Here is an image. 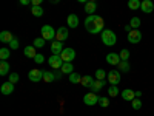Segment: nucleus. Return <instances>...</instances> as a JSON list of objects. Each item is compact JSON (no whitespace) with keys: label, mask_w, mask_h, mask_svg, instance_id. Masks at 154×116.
Instances as JSON below:
<instances>
[{"label":"nucleus","mask_w":154,"mask_h":116,"mask_svg":"<svg viewBox=\"0 0 154 116\" xmlns=\"http://www.w3.org/2000/svg\"><path fill=\"white\" fill-rule=\"evenodd\" d=\"M103 19H102L100 16H88L85 19V28L89 34H102V31H103Z\"/></svg>","instance_id":"1"},{"label":"nucleus","mask_w":154,"mask_h":116,"mask_svg":"<svg viewBox=\"0 0 154 116\" xmlns=\"http://www.w3.org/2000/svg\"><path fill=\"white\" fill-rule=\"evenodd\" d=\"M100 37H102V42H103L106 47H114L116 42H117V36H116V33L111 31V30H103L102 34H100Z\"/></svg>","instance_id":"2"},{"label":"nucleus","mask_w":154,"mask_h":116,"mask_svg":"<svg viewBox=\"0 0 154 116\" xmlns=\"http://www.w3.org/2000/svg\"><path fill=\"white\" fill-rule=\"evenodd\" d=\"M40 33H42V37L45 40H56V30L51 25H43Z\"/></svg>","instance_id":"3"},{"label":"nucleus","mask_w":154,"mask_h":116,"mask_svg":"<svg viewBox=\"0 0 154 116\" xmlns=\"http://www.w3.org/2000/svg\"><path fill=\"white\" fill-rule=\"evenodd\" d=\"M63 63H65V62H63V59L59 54H53L51 57H48V65L53 70H60Z\"/></svg>","instance_id":"4"},{"label":"nucleus","mask_w":154,"mask_h":116,"mask_svg":"<svg viewBox=\"0 0 154 116\" xmlns=\"http://www.w3.org/2000/svg\"><path fill=\"white\" fill-rule=\"evenodd\" d=\"M99 98L100 96H97L94 92H89L83 96V104L85 105H96V104H99Z\"/></svg>","instance_id":"5"},{"label":"nucleus","mask_w":154,"mask_h":116,"mask_svg":"<svg viewBox=\"0 0 154 116\" xmlns=\"http://www.w3.org/2000/svg\"><path fill=\"white\" fill-rule=\"evenodd\" d=\"M126 39H128L130 44H139L140 40H142V33H140L139 30H131L130 33H128Z\"/></svg>","instance_id":"6"},{"label":"nucleus","mask_w":154,"mask_h":116,"mask_svg":"<svg viewBox=\"0 0 154 116\" xmlns=\"http://www.w3.org/2000/svg\"><path fill=\"white\" fill-rule=\"evenodd\" d=\"M60 57L63 59V62H72L74 59H75V51L72 50V48H65L62 51V54H60Z\"/></svg>","instance_id":"7"},{"label":"nucleus","mask_w":154,"mask_h":116,"mask_svg":"<svg viewBox=\"0 0 154 116\" xmlns=\"http://www.w3.org/2000/svg\"><path fill=\"white\" fill-rule=\"evenodd\" d=\"M28 79L31 82H40V81H43V70H31L28 73Z\"/></svg>","instance_id":"8"},{"label":"nucleus","mask_w":154,"mask_h":116,"mask_svg":"<svg viewBox=\"0 0 154 116\" xmlns=\"http://www.w3.org/2000/svg\"><path fill=\"white\" fill-rule=\"evenodd\" d=\"M68 36H69L68 27H60V28L56 31V40L63 42V40H66V39H68Z\"/></svg>","instance_id":"9"},{"label":"nucleus","mask_w":154,"mask_h":116,"mask_svg":"<svg viewBox=\"0 0 154 116\" xmlns=\"http://www.w3.org/2000/svg\"><path fill=\"white\" fill-rule=\"evenodd\" d=\"M106 77H108V82H109L111 85H117V84H120V71H119V70H112V71H109Z\"/></svg>","instance_id":"10"},{"label":"nucleus","mask_w":154,"mask_h":116,"mask_svg":"<svg viewBox=\"0 0 154 116\" xmlns=\"http://www.w3.org/2000/svg\"><path fill=\"white\" fill-rule=\"evenodd\" d=\"M140 11H143L145 14L154 12V3L151 2V0H142V3H140Z\"/></svg>","instance_id":"11"},{"label":"nucleus","mask_w":154,"mask_h":116,"mask_svg":"<svg viewBox=\"0 0 154 116\" xmlns=\"http://www.w3.org/2000/svg\"><path fill=\"white\" fill-rule=\"evenodd\" d=\"M0 92H2V95H5V96H9V95H12V92H14V84L12 82H5V84H2V87H0Z\"/></svg>","instance_id":"12"},{"label":"nucleus","mask_w":154,"mask_h":116,"mask_svg":"<svg viewBox=\"0 0 154 116\" xmlns=\"http://www.w3.org/2000/svg\"><path fill=\"white\" fill-rule=\"evenodd\" d=\"M120 56L117 54V53H108L106 54V62L109 63V65H116V67H117L119 65V63H120Z\"/></svg>","instance_id":"13"},{"label":"nucleus","mask_w":154,"mask_h":116,"mask_svg":"<svg viewBox=\"0 0 154 116\" xmlns=\"http://www.w3.org/2000/svg\"><path fill=\"white\" fill-rule=\"evenodd\" d=\"M51 53H53V54H62V51L63 50H65V48H63V44L62 42H59V40H53V44H51Z\"/></svg>","instance_id":"14"},{"label":"nucleus","mask_w":154,"mask_h":116,"mask_svg":"<svg viewBox=\"0 0 154 116\" xmlns=\"http://www.w3.org/2000/svg\"><path fill=\"white\" fill-rule=\"evenodd\" d=\"M120 96H122V99H123V101L131 102V101L136 98V92H133V90H130V88H125V90H122Z\"/></svg>","instance_id":"15"},{"label":"nucleus","mask_w":154,"mask_h":116,"mask_svg":"<svg viewBox=\"0 0 154 116\" xmlns=\"http://www.w3.org/2000/svg\"><path fill=\"white\" fill-rule=\"evenodd\" d=\"M66 23H68V28H77L79 27V17L75 14H69L66 17Z\"/></svg>","instance_id":"16"},{"label":"nucleus","mask_w":154,"mask_h":116,"mask_svg":"<svg viewBox=\"0 0 154 116\" xmlns=\"http://www.w3.org/2000/svg\"><path fill=\"white\" fill-rule=\"evenodd\" d=\"M105 84H106V81H99V79H96V81L91 84V87H89V88H91V92H94V93H99L100 90L105 87Z\"/></svg>","instance_id":"17"},{"label":"nucleus","mask_w":154,"mask_h":116,"mask_svg":"<svg viewBox=\"0 0 154 116\" xmlns=\"http://www.w3.org/2000/svg\"><path fill=\"white\" fill-rule=\"evenodd\" d=\"M9 70H11V67H9V62L8 60H2V62H0V76L9 74Z\"/></svg>","instance_id":"18"},{"label":"nucleus","mask_w":154,"mask_h":116,"mask_svg":"<svg viewBox=\"0 0 154 116\" xmlns=\"http://www.w3.org/2000/svg\"><path fill=\"white\" fill-rule=\"evenodd\" d=\"M96 9H97V3L96 2H86L85 3V11L88 12L89 16L96 14Z\"/></svg>","instance_id":"19"},{"label":"nucleus","mask_w":154,"mask_h":116,"mask_svg":"<svg viewBox=\"0 0 154 116\" xmlns=\"http://www.w3.org/2000/svg\"><path fill=\"white\" fill-rule=\"evenodd\" d=\"M23 54L26 56V57H29V59H34L35 57V47L34 45H29V47H25V50H23Z\"/></svg>","instance_id":"20"},{"label":"nucleus","mask_w":154,"mask_h":116,"mask_svg":"<svg viewBox=\"0 0 154 116\" xmlns=\"http://www.w3.org/2000/svg\"><path fill=\"white\" fill-rule=\"evenodd\" d=\"M12 39H14V36H12L9 31H2L0 33V42H3V44H9Z\"/></svg>","instance_id":"21"},{"label":"nucleus","mask_w":154,"mask_h":116,"mask_svg":"<svg viewBox=\"0 0 154 116\" xmlns=\"http://www.w3.org/2000/svg\"><path fill=\"white\" fill-rule=\"evenodd\" d=\"M43 81H45L46 84H51V82H54V81H56L54 71H46V70H43Z\"/></svg>","instance_id":"22"},{"label":"nucleus","mask_w":154,"mask_h":116,"mask_svg":"<svg viewBox=\"0 0 154 116\" xmlns=\"http://www.w3.org/2000/svg\"><path fill=\"white\" fill-rule=\"evenodd\" d=\"M62 73L63 74H71V73H74V67H72V62H65L62 65Z\"/></svg>","instance_id":"23"},{"label":"nucleus","mask_w":154,"mask_h":116,"mask_svg":"<svg viewBox=\"0 0 154 116\" xmlns=\"http://www.w3.org/2000/svg\"><path fill=\"white\" fill-rule=\"evenodd\" d=\"M117 68H119L120 73H128V71L131 70V67H130V63H128V60H120V63L117 65Z\"/></svg>","instance_id":"24"},{"label":"nucleus","mask_w":154,"mask_h":116,"mask_svg":"<svg viewBox=\"0 0 154 116\" xmlns=\"http://www.w3.org/2000/svg\"><path fill=\"white\" fill-rule=\"evenodd\" d=\"M140 3H142V0H128V8L131 11L140 9Z\"/></svg>","instance_id":"25"},{"label":"nucleus","mask_w":154,"mask_h":116,"mask_svg":"<svg viewBox=\"0 0 154 116\" xmlns=\"http://www.w3.org/2000/svg\"><path fill=\"white\" fill-rule=\"evenodd\" d=\"M31 12H32L34 17H42L45 11H43V8H42L40 5H37V6H32V8H31Z\"/></svg>","instance_id":"26"},{"label":"nucleus","mask_w":154,"mask_h":116,"mask_svg":"<svg viewBox=\"0 0 154 116\" xmlns=\"http://www.w3.org/2000/svg\"><path fill=\"white\" fill-rule=\"evenodd\" d=\"M94 82V79H93V76H82V81H80V84L83 85V87H91V84Z\"/></svg>","instance_id":"27"},{"label":"nucleus","mask_w":154,"mask_h":116,"mask_svg":"<svg viewBox=\"0 0 154 116\" xmlns=\"http://www.w3.org/2000/svg\"><path fill=\"white\" fill-rule=\"evenodd\" d=\"M119 88H117V85H109L108 87V96L109 98H116V96H119Z\"/></svg>","instance_id":"28"},{"label":"nucleus","mask_w":154,"mask_h":116,"mask_svg":"<svg viewBox=\"0 0 154 116\" xmlns=\"http://www.w3.org/2000/svg\"><path fill=\"white\" fill-rule=\"evenodd\" d=\"M80 81H82V76L79 74V73H71L69 74V82L71 84H80Z\"/></svg>","instance_id":"29"},{"label":"nucleus","mask_w":154,"mask_h":116,"mask_svg":"<svg viewBox=\"0 0 154 116\" xmlns=\"http://www.w3.org/2000/svg\"><path fill=\"white\" fill-rule=\"evenodd\" d=\"M140 23H142V20H140L139 17H133V19L130 20V27H131L133 30H139Z\"/></svg>","instance_id":"30"},{"label":"nucleus","mask_w":154,"mask_h":116,"mask_svg":"<svg viewBox=\"0 0 154 116\" xmlns=\"http://www.w3.org/2000/svg\"><path fill=\"white\" fill-rule=\"evenodd\" d=\"M45 44H46V40H45L43 37H37V39H34V44H32V45H34L35 48H43Z\"/></svg>","instance_id":"31"},{"label":"nucleus","mask_w":154,"mask_h":116,"mask_svg":"<svg viewBox=\"0 0 154 116\" xmlns=\"http://www.w3.org/2000/svg\"><path fill=\"white\" fill-rule=\"evenodd\" d=\"M106 71L105 70H102V68H99L97 71H96V79H99V81H105L106 79Z\"/></svg>","instance_id":"32"},{"label":"nucleus","mask_w":154,"mask_h":116,"mask_svg":"<svg viewBox=\"0 0 154 116\" xmlns=\"http://www.w3.org/2000/svg\"><path fill=\"white\" fill-rule=\"evenodd\" d=\"M99 105H100V107H103V108H106V107L109 105V99H108V96H100V98H99Z\"/></svg>","instance_id":"33"},{"label":"nucleus","mask_w":154,"mask_h":116,"mask_svg":"<svg viewBox=\"0 0 154 116\" xmlns=\"http://www.w3.org/2000/svg\"><path fill=\"white\" fill-rule=\"evenodd\" d=\"M0 59L2 60H6V59H9V48H0Z\"/></svg>","instance_id":"34"},{"label":"nucleus","mask_w":154,"mask_h":116,"mask_svg":"<svg viewBox=\"0 0 154 116\" xmlns=\"http://www.w3.org/2000/svg\"><path fill=\"white\" fill-rule=\"evenodd\" d=\"M131 104H133V108L134 110H140V108H142V101H140V98H134L131 101Z\"/></svg>","instance_id":"35"},{"label":"nucleus","mask_w":154,"mask_h":116,"mask_svg":"<svg viewBox=\"0 0 154 116\" xmlns=\"http://www.w3.org/2000/svg\"><path fill=\"white\" fill-rule=\"evenodd\" d=\"M120 59L122 60H128V59H130V50H126V48H123L122 51H120Z\"/></svg>","instance_id":"36"},{"label":"nucleus","mask_w":154,"mask_h":116,"mask_svg":"<svg viewBox=\"0 0 154 116\" xmlns=\"http://www.w3.org/2000/svg\"><path fill=\"white\" fill-rule=\"evenodd\" d=\"M19 79H20V76H19L17 73H9V82L17 84V82H19Z\"/></svg>","instance_id":"37"},{"label":"nucleus","mask_w":154,"mask_h":116,"mask_svg":"<svg viewBox=\"0 0 154 116\" xmlns=\"http://www.w3.org/2000/svg\"><path fill=\"white\" fill-rule=\"evenodd\" d=\"M34 62H35V63H43V62H45V56L40 54V53H37L35 57H34Z\"/></svg>","instance_id":"38"},{"label":"nucleus","mask_w":154,"mask_h":116,"mask_svg":"<svg viewBox=\"0 0 154 116\" xmlns=\"http://www.w3.org/2000/svg\"><path fill=\"white\" fill-rule=\"evenodd\" d=\"M9 48L11 50H17L19 48V39H16V37L12 39V40L9 42Z\"/></svg>","instance_id":"39"},{"label":"nucleus","mask_w":154,"mask_h":116,"mask_svg":"<svg viewBox=\"0 0 154 116\" xmlns=\"http://www.w3.org/2000/svg\"><path fill=\"white\" fill-rule=\"evenodd\" d=\"M54 76H56V81H57V79H62V76H63L62 70H59V71L56 70V71H54Z\"/></svg>","instance_id":"40"},{"label":"nucleus","mask_w":154,"mask_h":116,"mask_svg":"<svg viewBox=\"0 0 154 116\" xmlns=\"http://www.w3.org/2000/svg\"><path fill=\"white\" fill-rule=\"evenodd\" d=\"M42 2H43V0H31V3H32V6H37V5H42Z\"/></svg>","instance_id":"41"},{"label":"nucleus","mask_w":154,"mask_h":116,"mask_svg":"<svg viewBox=\"0 0 154 116\" xmlns=\"http://www.w3.org/2000/svg\"><path fill=\"white\" fill-rule=\"evenodd\" d=\"M123 30H125V31H126V33H130V31H131V30H133V28H131V27H130V23H128V25H125V27H123Z\"/></svg>","instance_id":"42"},{"label":"nucleus","mask_w":154,"mask_h":116,"mask_svg":"<svg viewBox=\"0 0 154 116\" xmlns=\"http://www.w3.org/2000/svg\"><path fill=\"white\" fill-rule=\"evenodd\" d=\"M19 2H20L22 5H29V3H31V0H19Z\"/></svg>","instance_id":"43"},{"label":"nucleus","mask_w":154,"mask_h":116,"mask_svg":"<svg viewBox=\"0 0 154 116\" xmlns=\"http://www.w3.org/2000/svg\"><path fill=\"white\" fill-rule=\"evenodd\" d=\"M77 2H79V3H83V5H85L86 2H89V0H77Z\"/></svg>","instance_id":"44"},{"label":"nucleus","mask_w":154,"mask_h":116,"mask_svg":"<svg viewBox=\"0 0 154 116\" xmlns=\"http://www.w3.org/2000/svg\"><path fill=\"white\" fill-rule=\"evenodd\" d=\"M142 96V92H136V98H140Z\"/></svg>","instance_id":"45"},{"label":"nucleus","mask_w":154,"mask_h":116,"mask_svg":"<svg viewBox=\"0 0 154 116\" xmlns=\"http://www.w3.org/2000/svg\"><path fill=\"white\" fill-rule=\"evenodd\" d=\"M49 2H51V3H59L60 0H49Z\"/></svg>","instance_id":"46"},{"label":"nucleus","mask_w":154,"mask_h":116,"mask_svg":"<svg viewBox=\"0 0 154 116\" xmlns=\"http://www.w3.org/2000/svg\"><path fill=\"white\" fill-rule=\"evenodd\" d=\"M89 2H97V0H89Z\"/></svg>","instance_id":"47"},{"label":"nucleus","mask_w":154,"mask_h":116,"mask_svg":"<svg viewBox=\"0 0 154 116\" xmlns=\"http://www.w3.org/2000/svg\"><path fill=\"white\" fill-rule=\"evenodd\" d=\"M152 14H154V12H152Z\"/></svg>","instance_id":"48"}]
</instances>
